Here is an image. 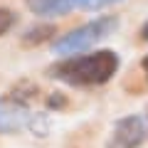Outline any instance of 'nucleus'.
I'll list each match as a JSON object with an SVG mask.
<instances>
[{"mask_svg": "<svg viewBox=\"0 0 148 148\" xmlns=\"http://www.w3.org/2000/svg\"><path fill=\"white\" fill-rule=\"evenodd\" d=\"M141 67H143V72H146V79H148V54L143 57V62H141Z\"/></svg>", "mask_w": 148, "mask_h": 148, "instance_id": "nucleus-11", "label": "nucleus"}, {"mask_svg": "<svg viewBox=\"0 0 148 148\" xmlns=\"http://www.w3.org/2000/svg\"><path fill=\"white\" fill-rule=\"evenodd\" d=\"M30 8L37 15L54 17V15H67L72 10H86L89 0H30Z\"/></svg>", "mask_w": 148, "mask_h": 148, "instance_id": "nucleus-5", "label": "nucleus"}, {"mask_svg": "<svg viewBox=\"0 0 148 148\" xmlns=\"http://www.w3.org/2000/svg\"><path fill=\"white\" fill-rule=\"evenodd\" d=\"M119 54L114 49H96L91 54L67 57L49 67V77L64 82L69 86H99L119 72Z\"/></svg>", "mask_w": 148, "mask_h": 148, "instance_id": "nucleus-1", "label": "nucleus"}, {"mask_svg": "<svg viewBox=\"0 0 148 148\" xmlns=\"http://www.w3.org/2000/svg\"><path fill=\"white\" fill-rule=\"evenodd\" d=\"M148 136V123L143 116L131 114L114 123L111 136L106 138V148H138Z\"/></svg>", "mask_w": 148, "mask_h": 148, "instance_id": "nucleus-3", "label": "nucleus"}, {"mask_svg": "<svg viewBox=\"0 0 148 148\" xmlns=\"http://www.w3.org/2000/svg\"><path fill=\"white\" fill-rule=\"evenodd\" d=\"M64 104H67V101H64L59 94H54V96H49V99H47V106H54V109H62Z\"/></svg>", "mask_w": 148, "mask_h": 148, "instance_id": "nucleus-9", "label": "nucleus"}, {"mask_svg": "<svg viewBox=\"0 0 148 148\" xmlns=\"http://www.w3.org/2000/svg\"><path fill=\"white\" fill-rule=\"evenodd\" d=\"M54 35V27L52 25H37V27H30V30H25V35H22V45H42L45 40H49V37Z\"/></svg>", "mask_w": 148, "mask_h": 148, "instance_id": "nucleus-6", "label": "nucleus"}, {"mask_svg": "<svg viewBox=\"0 0 148 148\" xmlns=\"http://www.w3.org/2000/svg\"><path fill=\"white\" fill-rule=\"evenodd\" d=\"M111 3H119V0H89V8L86 10H99V8H106Z\"/></svg>", "mask_w": 148, "mask_h": 148, "instance_id": "nucleus-8", "label": "nucleus"}, {"mask_svg": "<svg viewBox=\"0 0 148 148\" xmlns=\"http://www.w3.org/2000/svg\"><path fill=\"white\" fill-rule=\"evenodd\" d=\"M35 121V114L25 101L15 99V96H0V136L5 133H15L22 128H30Z\"/></svg>", "mask_w": 148, "mask_h": 148, "instance_id": "nucleus-4", "label": "nucleus"}, {"mask_svg": "<svg viewBox=\"0 0 148 148\" xmlns=\"http://www.w3.org/2000/svg\"><path fill=\"white\" fill-rule=\"evenodd\" d=\"M15 22H17V15L10 8H0V37L8 35V32L15 27Z\"/></svg>", "mask_w": 148, "mask_h": 148, "instance_id": "nucleus-7", "label": "nucleus"}, {"mask_svg": "<svg viewBox=\"0 0 148 148\" xmlns=\"http://www.w3.org/2000/svg\"><path fill=\"white\" fill-rule=\"evenodd\" d=\"M116 27H119V17L116 15H101V17H96V20H91V22H84V25L74 27L67 35L57 37L52 42V49H54V54H62L64 59L77 57V54H82L84 49H91L96 42L106 40L109 35H114Z\"/></svg>", "mask_w": 148, "mask_h": 148, "instance_id": "nucleus-2", "label": "nucleus"}, {"mask_svg": "<svg viewBox=\"0 0 148 148\" xmlns=\"http://www.w3.org/2000/svg\"><path fill=\"white\" fill-rule=\"evenodd\" d=\"M141 40H143V42H148V20L143 22V27H141Z\"/></svg>", "mask_w": 148, "mask_h": 148, "instance_id": "nucleus-10", "label": "nucleus"}]
</instances>
